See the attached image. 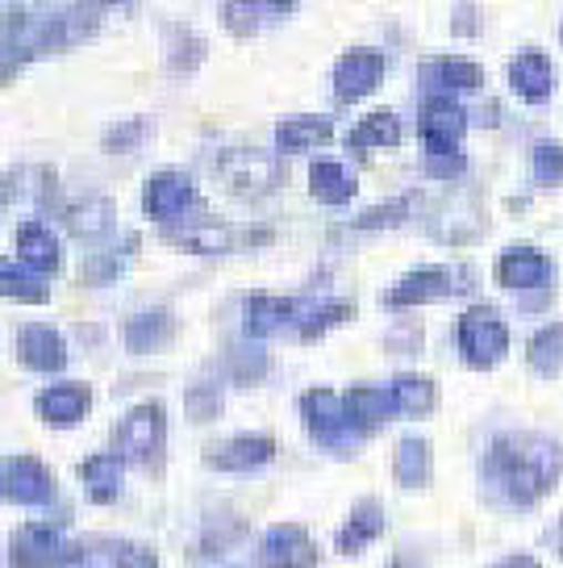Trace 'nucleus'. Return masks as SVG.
Returning <instances> with one entry per match:
<instances>
[{"instance_id": "nucleus-46", "label": "nucleus", "mask_w": 563, "mask_h": 568, "mask_svg": "<svg viewBox=\"0 0 563 568\" xmlns=\"http://www.w3.org/2000/svg\"><path fill=\"white\" fill-rule=\"evenodd\" d=\"M388 568H426V565H422V560H413V556H397Z\"/></svg>"}, {"instance_id": "nucleus-23", "label": "nucleus", "mask_w": 563, "mask_h": 568, "mask_svg": "<svg viewBox=\"0 0 563 568\" xmlns=\"http://www.w3.org/2000/svg\"><path fill=\"white\" fill-rule=\"evenodd\" d=\"M335 139V118L326 113H297V118H284L276 125V151L293 155V151H314Z\"/></svg>"}, {"instance_id": "nucleus-43", "label": "nucleus", "mask_w": 563, "mask_h": 568, "mask_svg": "<svg viewBox=\"0 0 563 568\" xmlns=\"http://www.w3.org/2000/svg\"><path fill=\"white\" fill-rule=\"evenodd\" d=\"M468 172V160L463 151L459 155H426V176H439V180H455Z\"/></svg>"}, {"instance_id": "nucleus-35", "label": "nucleus", "mask_w": 563, "mask_h": 568, "mask_svg": "<svg viewBox=\"0 0 563 568\" xmlns=\"http://www.w3.org/2000/svg\"><path fill=\"white\" fill-rule=\"evenodd\" d=\"M351 314H355L351 302H317V305H305V318H300V326H297V338L314 343V338H321L326 331H335V326H342V322H351Z\"/></svg>"}, {"instance_id": "nucleus-25", "label": "nucleus", "mask_w": 563, "mask_h": 568, "mask_svg": "<svg viewBox=\"0 0 563 568\" xmlns=\"http://www.w3.org/2000/svg\"><path fill=\"white\" fill-rule=\"evenodd\" d=\"M163 239L176 247L193 251V255H226L238 234L222 226V222H188V226H163Z\"/></svg>"}, {"instance_id": "nucleus-20", "label": "nucleus", "mask_w": 563, "mask_h": 568, "mask_svg": "<svg viewBox=\"0 0 563 568\" xmlns=\"http://www.w3.org/2000/svg\"><path fill=\"white\" fill-rule=\"evenodd\" d=\"M59 222L71 239H109L117 222V205L109 196H80L59 210Z\"/></svg>"}, {"instance_id": "nucleus-30", "label": "nucleus", "mask_w": 563, "mask_h": 568, "mask_svg": "<svg viewBox=\"0 0 563 568\" xmlns=\"http://www.w3.org/2000/svg\"><path fill=\"white\" fill-rule=\"evenodd\" d=\"M430 75L439 80V89H434V97H475V92L484 89V68L480 63H472V59H439L434 68H430Z\"/></svg>"}, {"instance_id": "nucleus-1", "label": "nucleus", "mask_w": 563, "mask_h": 568, "mask_svg": "<svg viewBox=\"0 0 563 568\" xmlns=\"http://www.w3.org/2000/svg\"><path fill=\"white\" fill-rule=\"evenodd\" d=\"M560 477L563 444L546 439V435H530V430L497 435L489 452H484V480H489V489H497L518 510L543 501Z\"/></svg>"}, {"instance_id": "nucleus-6", "label": "nucleus", "mask_w": 563, "mask_h": 568, "mask_svg": "<svg viewBox=\"0 0 563 568\" xmlns=\"http://www.w3.org/2000/svg\"><path fill=\"white\" fill-rule=\"evenodd\" d=\"M475 276L468 267H418L409 272L406 281L392 284V293L385 297L388 310H409V305H430V302H447L463 293Z\"/></svg>"}, {"instance_id": "nucleus-2", "label": "nucleus", "mask_w": 563, "mask_h": 568, "mask_svg": "<svg viewBox=\"0 0 563 568\" xmlns=\"http://www.w3.org/2000/svg\"><path fill=\"white\" fill-rule=\"evenodd\" d=\"M455 347L463 355V364L475 368V373H489L497 368V359L510 347V326L501 318V310L489 302L463 310V318L455 326Z\"/></svg>"}, {"instance_id": "nucleus-19", "label": "nucleus", "mask_w": 563, "mask_h": 568, "mask_svg": "<svg viewBox=\"0 0 563 568\" xmlns=\"http://www.w3.org/2000/svg\"><path fill=\"white\" fill-rule=\"evenodd\" d=\"M272 456H276L272 435H234V439L209 447V464L222 473H255V468L272 464Z\"/></svg>"}, {"instance_id": "nucleus-10", "label": "nucleus", "mask_w": 563, "mask_h": 568, "mask_svg": "<svg viewBox=\"0 0 563 568\" xmlns=\"http://www.w3.org/2000/svg\"><path fill=\"white\" fill-rule=\"evenodd\" d=\"M0 494L13 506H47L54 501V477L34 456H9L0 468Z\"/></svg>"}, {"instance_id": "nucleus-16", "label": "nucleus", "mask_w": 563, "mask_h": 568, "mask_svg": "<svg viewBox=\"0 0 563 568\" xmlns=\"http://www.w3.org/2000/svg\"><path fill=\"white\" fill-rule=\"evenodd\" d=\"M92 409V389L84 381H59L51 389L38 393V418L47 426H75L84 423Z\"/></svg>"}, {"instance_id": "nucleus-14", "label": "nucleus", "mask_w": 563, "mask_h": 568, "mask_svg": "<svg viewBox=\"0 0 563 568\" xmlns=\"http://www.w3.org/2000/svg\"><path fill=\"white\" fill-rule=\"evenodd\" d=\"M510 89L518 101L526 105H543L551 101V89H555V68L539 47H522V51L510 59Z\"/></svg>"}, {"instance_id": "nucleus-48", "label": "nucleus", "mask_w": 563, "mask_h": 568, "mask_svg": "<svg viewBox=\"0 0 563 568\" xmlns=\"http://www.w3.org/2000/svg\"><path fill=\"white\" fill-rule=\"evenodd\" d=\"M560 38H563V30H560Z\"/></svg>"}, {"instance_id": "nucleus-37", "label": "nucleus", "mask_w": 563, "mask_h": 568, "mask_svg": "<svg viewBox=\"0 0 563 568\" xmlns=\"http://www.w3.org/2000/svg\"><path fill=\"white\" fill-rule=\"evenodd\" d=\"M247 535V523L238 515H217L205 523V535H201V551L205 556H226L229 548H234V539H243Z\"/></svg>"}, {"instance_id": "nucleus-42", "label": "nucleus", "mask_w": 563, "mask_h": 568, "mask_svg": "<svg viewBox=\"0 0 563 568\" xmlns=\"http://www.w3.org/2000/svg\"><path fill=\"white\" fill-rule=\"evenodd\" d=\"M409 213V201H388V205H380V210H368L355 226L359 231H380V226H392V222H406Z\"/></svg>"}, {"instance_id": "nucleus-28", "label": "nucleus", "mask_w": 563, "mask_h": 568, "mask_svg": "<svg viewBox=\"0 0 563 568\" xmlns=\"http://www.w3.org/2000/svg\"><path fill=\"white\" fill-rule=\"evenodd\" d=\"M388 393H392V406H397V414H409V418H422V414H430V409L439 406V385H434L430 376H422V373L392 376Z\"/></svg>"}, {"instance_id": "nucleus-44", "label": "nucleus", "mask_w": 563, "mask_h": 568, "mask_svg": "<svg viewBox=\"0 0 563 568\" xmlns=\"http://www.w3.org/2000/svg\"><path fill=\"white\" fill-rule=\"evenodd\" d=\"M142 134H146V122H130V125H122V130H113L105 139V146L109 151H122V146H130V142H139Z\"/></svg>"}, {"instance_id": "nucleus-39", "label": "nucleus", "mask_w": 563, "mask_h": 568, "mask_svg": "<svg viewBox=\"0 0 563 568\" xmlns=\"http://www.w3.org/2000/svg\"><path fill=\"white\" fill-rule=\"evenodd\" d=\"M222 385L217 381H193L188 389H184V409H188V418L193 423H213L217 414H222Z\"/></svg>"}, {"instance_id": "nucleus-17", "label": "nucleus", "mask_w": 563, "mask_h": 568, "mask_svg": "<svg viewBox=\"0 0 563 568\" xmlns=\"http://www.w3.org/2000/svg\"><path fill=\"white\" fill-rule=\"evenodd\" d=\"M18 359L30 373H63L68 368V343L54 326H21L18 331Z\"/></svg>"}, {"instance_id": "nucleus-31", "label": "nucleus", "mask_w": 563, "mask_h": 568, "mask_svg": "<svg viewBox=\"0 0 563 568\" xmlns=\"http://www.w3.org/2000/svg\"><path fill=\"white\" fill-rule=\"evenodd\" d=\"M0 293L18 305H47L51 302L47 276H38L34 267H25L21 260H9V264L0 267Z\"/></svg>"}, {"instance_id": "nucleus-7", "label": "nucleus", "mask_w": 563, "mask_h": 568, "mask_svg": "<svg viewBox=\"0 0 563 568\" xmlns=\"http://www.w3.org/2000/svg\"><path fill=\"white\" fill-rule=\"evenodd\" d=\"M418 134L426 142V155H459V142L468 134V109L430 92L418 109Z\"/></svg>"}, {"instance_id": "nucleus-34", "label": "nucleus", "mask_w": 563, "mask_h": 568, "mask_svg": "<svg viewBox=\"0 0 563 568\" xmlns=\"http://www.w3.org/2000/svg\"><path fill=\"white\" fill-rule=\"evenodd\" d=\"M288 13H297V4H288V0H280V4H250V0H243V4H222L226 30H234V34H255L267 18H288Z\"/></svg>"}, {"instance_id": "nucleus-22", "label": "nucleus", "mask_w": 563, "mask_h": 568, "mask_svg": "<svg viewBox=\"0 0 563 568\" xmlns=\"http://www.w3.org/2000/svg\"><path fill=\"white\" fill-rule=\"evenodd\" d=\"M18 260L25 267H34L38 276H54L63 267V251H59V239L51 234L47 222H21L18 226Z\"/></svg>"}, {"instance_id": "nucleus-5", "label": "nucleus", "mask_w": 563, "mask_h": 568, "mask_svg": "<svg viewBox=\"0 0 563 568\" xmlns=\"http://www.w3.org/2000/svg\"><path fill=\"white\" fill-rule=\"evenodd\" d=\"M300 414H305V426L321 447H330L338 456H351V447L359 444L351 418H347V402L338 397L335 389L317 385L300 397Z\"/></svg>"}, {"instance_id": "nucleus-24", "label": "nucleus", "mask_w": 563, "mask_h": 568, "mask_svg": "<svg viewBox=\"0 0 563 568\" xmlns=\"http://www.w3.org/2000/svg\"><path fill=\"white\" fill-rule=\"evenodd\" d=\"M122 477H125V464L113 452H96V456H89V460L80 464V480L89 489L92 506H113L122 497Z\"/></svg>"}, {"instance_id": "nucleus-12", "label": "nucleus", "mask_w": 563, "mask_h": 568, "mask_svg": "<svg viewBox=\"0 0 563 568\" xmlns=\"http://www.w3.org/2000/svg\"><path fill=\"white\" fill-rule=\"evenodd\" d=\"M264 568H317V544L300 523H280L259 544Z\"/></svg>"}, {"instance_id": "nucleus-21", "label": "nucleus", "mask_w": 563, "mask_h": 568, "mask_svg": "<svg viewBox=\"0 0 563 568\" xmlns=\"http://www.w3.org/2000/svg\"><path fill=\"white\" fill-rule=\"evenodd\" d=\"M342 402H347V418H351L359 439H364V435H376V430H385V423L397 414L392 393L380 389V385H351V389L342 393Z\"/></svg>"}, {"instance_id": "nucleus-9", "label": "nucleus", "mask_w": 563, "mask_h": 568, "mask_svg": "<svg viewBox=\"0 0 563 568\" xmlns=\"http://www.w3.org/2000/svg\"><path fill=\"white\" fill-rule=\"evenodd\" d=\"M380 80H385V51H376V47H351L335 68L338 105H355V101L371 97V92L380 89Z\"/></svg>"}, {"instance_id": "nucleus-11", "label": "nucleus", "mask_w": 563, "mask_h": 568, "mask_svg": "<svg viewBox=\"0 0 563 568\" xmlns=\"http://www.w3.org/2000/svg\"><path fill=\"white\" fill-rule=\"evenodd\" d=\"M217 172H222V180H226V189L234 196H264L280 180V163L272 160L267 151H229V155H222Z\"/></svg>"}, {"instance_id": "nucleus-3", "label": "nucleus", "mask_w": 563, "mask_h": 568, "mask_svg": "<svg viewBox=\"0 0 563 568\" xmlns=\"http://www.w3.org/2000/svg\"><path fill=\"white\" fill-rule=\"evenodd\" d=\"M9 568H75L84 548L59 531V523H25L9 535Z\"/></svg>"}, {"instance_id": "nucleus-13", "label": "nucleus", "mask_w": 563, "mask_h": 568, "mask_svg": "<svg viewBox=\"0 0 563 568\" xmlns=\"http://www.w3.org/2000/svg\"><path fill=\"white\" fill-rule=\"evenodd\" d=\"M551 281V260L546 251L530 247V243H513L497 255V284L501 288H513V293H526V288H539V284Z\"/></svg>"}, {"instance_id": "nucleus-8", "label": "nucleus", "mask_w": 563, "mask_h": 568, "mask_svg": "<svg viewBox=\"0 0 563 568\" xmlns=\"http://www.w3.org/2000/svg\"><path fill=\"white\" fill-rule=\"evenodd\" d=\"M196 184L193 176H184L176 168H163L155 176L142 184V210L158 217L163 226H180V217L188 210H196Z\"/></svg>"}, {"instance_id": "nucleus-47", "label": "nucleus", "mask_w": 563, "mask_h": 568, "mask_svg": "<svg viewBox=\"0 0 563 568\" xmlns=\"http://www.w3.org/2000/svg\"><path fill=\"white\" fill-rule=\"evenodd\" d=\"M551 548H555L563 556V518L555 523V531H551Z\"/></svg>"}, {"instance_id": "nucleus-33", "label": "nucleus", "mask_w": 563, "mask_h": 568, "mask_svg": "<svg viewBox=\"0 0 563 568\" xmlns=\"http://www.w3.org/2000/svg\"><path fill=\"white\" fill-rule=\"evenodd\" d=\"M526 359L539 376H563V322H546L530 335Z\"/></svg>"}, {"instance_id": "nucleus-27", "label": "nucleus", "mask_w": 563, "mask_h": 568, "mask_svg": "<svg viewBox=\"0 0 563 568\" xmlns=\"http://www.w3.org/2000/svg\"><path fill=\"white\" fill-rule=\"evenodd\" d=\"M172 335H176V318H172L167 310H146V314H134V318L125 322L122 338L134 355H151V352H158Z\"/></svg>"}, {"instance_id": "nucleus-40", "label": "nucleus", "mask_w": 563, "mask_h": 568, "mask_svg": "<svg viewBox=\"0 0 563 568\" xmlns=\"http://www.w3.org/2000/svg\"><path fill=\"white\" fill-rule=\"evenodd\" d=\"M96 548L105 551L113 568H158L155 548L134 544V539H96Z\"/></svg>"}, {"instance_id": "nucleus-15", "label": "nucleus", "mask_w": 563, "mask_h": 568, "mask_svg": "<svg viewBox=\"0 0 563 568\" xmlns=\"http://www.w3.org/2000/svg\"><path fill=\"white\" fill-rule=\"evenodd\" d=\"M305 318V302H297V297H272V293H255V297H247V305H243V331H247V338H272L276 331H284L288 322Z\"/></svg>"}, {"instance_id": "nucleus-18", "label": "nucleus", "mask_w": 563, "mask_h": 568, "mask_svg": "<svg viewBox=\"0 0 563 568\" xmlns=\"http://www.w3.org/2000/svg\"><path fill=\"white\" fill-rule=\"evenodd\" d=\"M380 535H385V506H380L376 497H359L351 506V515H347V523L338 527L335 548H338V556H359V551L371 548Z\"/></svg>"}, {"instance_id": "nucleus-26", "label": "nucleus", "mask_w": 563, "mask_h": 568, "mask_svg": "<svg viewBox=\"0 0 563 568\" xmlns=\"http://www.w3.org/2000/svg\"><path fill=\"white\" fill-rule=\"evenodd\" d=\"M392 477L401 489H426L430 477H434V456H430V444L418 439V435H409L397 444V456H392Z\"/></svg>"}, {"instance_id": "nucleus-38", "label": "nucleus", "mask_w": 563, "mask_h": 568, "mask_svg": "<svg viewBox=\"0 0 563 568\" xmlns=\"http://www.w3.org/2000/svg\"><path fill=\"white\" fill-rule=\"evenodd\" d=\"M267 368H272V359H267L264 347H229L226 355V376L229 381H238V385H255V381H264Z\"/></svg>"}, {"instance_id": "nucleus-41", "label": "nucleus", "mask_w": 563, "mask_h": 568, "mask_svg": "<svg viewBox=\"0 0 563 568\" xmlns=\"http://www.w3.org/2000/svg\"><path fill=\"white\" fill-rule=\"evenodd\" d=\"M530 168H534V180H539L543 189H560L563 184V146L560 142H539Z\"/></svg>"}, {"instance_id": "nucleus-32", "label": "nucleus", "mask_w": 563, "mask_h": 568, "mask_svg": "<svg viewBox=\"0 0 563 568\" xmlns=\"http://www.w3.org/2000/svg\"><path fill=\"white\" fill-rule=\"evenodd\" d=\"M397 142H401V118L392 109H376L368 118H359L347 134L351 151H376V146H397Z\"/></svg>"}, {"instance_id": "nucleus-4", "label": "nucleus", "mask_w": 563, "mask_h": 568, "mask_svg": "<svg viewBox=\"0 0 563 568\" xmlns=\"http://www.w3.org/2000/svg\"><path fill=\"white\" fill-rule=\"evenodd\" d=\"M167 444V414L158 402H142V406L125 409L122 423L113 426V456L122 464H155Z\"/></svg>"}, {"instance_id": "nucleus-29", "label": "nucleus", "mask_w": 563, "mask_h": 568, "mask_svg": "<svg viewBox=\"0 0 563 568\" xmlns=\"http://www.w3.org/2000/svg\"><path fill=\"white\" fill-rule=\"evenodd\" d=\"M309 193L321 201V205H347L359 184H355L351 168H342L338 160H317L309 168Z\"/></svg>"}, {"instance_id": "nucleus-36", "label": "nucleus", "mask_w": 563, "mask_h": 568, "mask_svg": "<svg viewBox=\"0 0 563 568\" xmlns=\"http://www.w3.org/2000/svg\"><path fill=\"white\" fill-rule=\"evenodd\" d=\"M139 247H142L139 234H125L122 247H117V251H101V255H92L89 264H84V281H89V284L117 281V276L125 272V264L134 260V251H139Z\"/></svg>"}, {"instance_id": "nucleus-45", "label": "nucleus", "mask_w": 563, "mask_h": 568, "mask_svg": "<svg viewBox=\"0 0 563 568\" xmlns=\"http://www.w3.org/2000/svg\"><path fill=\"white\" fill-rule=\"evenodd\" d=\"M489 568H543L530 551H510L505 560H497V565H489Z\"/></svg>"}]
</instances>
